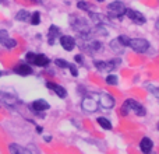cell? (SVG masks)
<instances>
[{
  "instance_id": "obj_1",
  "label": "cell",
  "mask_w": 159,
  "mask_h": 154,
  "mask_svg": "<svg viewBox=\"0 0 159 154\" xmlns=\"http://www.w3.org/2000/svg\"><path fill=\"white\" fill-rule=\"evenodd\" d=\"M129 112L135 113L137 116H145L147 115L145 107H144L141 102L135 101V99H133V98L126 99V101H124V104H123V107H121V115H123V116L129 115Z\"/></svg>"
},
{
  "instance_id": "obj_2",
  "label": "cell",
  "mask_w": 159,
  "mask_h": 154,
  "mask_svg": "<svg viewBox=\"0 0 159 154\" xmlns=\"http://www.w3.org/2000/svg\"><path fill=\"white\" fill-rule=\"evenodd\" d=\"M126 4H124L121 0H115V2L109 3L106 7V11H107V16L110 18H116V20H121L124 16H126Z\"/></svg>"
},
{
  "instance_id": "obj_3",
  "label": "cell",
  "mask_w": 159,
  "mask_h": 154,
  "mask_svg": "<svg viewBox=\"0 0 159 154\" xmlns=\"http://www.w3.org/2000/svg\"><path fill=\"white\" fill-rule=\"evenodd\" d=\"M81 108H82V111H85V112H88V113L96 112L99 108V101H98L96 93H92V94H89V95H85L81 101Z\"/></svg>"
},
{
  "instance_id": "obj_4",
  "label": "cell",
  "mask_w": 159,
  "mask_h": 154,
  "mask_svg": "<svg viewBox=\"0 0 159 154\" xmlns=\"http://www.w3.org/2000/svg\"><path fill=\"white\" fill-rule=\"evenodd\" d=\"M129 48L135 53H145L151 48V44L144 38H130Z\"/></svg>"
},
{
  "instance_id": "obj_5",
  "label": "cell",
  "mask_w": 159,
  "mask_h": 154,
  "mask_svg": "<svg viewBox=\"0 0 159 154\" xmlns=\"http://www.w3.org/2000/svg\"><path fill=\"white\" fill-rule=\"evenodd\" d=\"M120 65V59H112V60H93V66L101 72H112V70L117 69Z\"/></svg>"
},
{
  "instance_id": "obj_6",
  "label": "cell",
  "mask_w": 159,
  "mask_h": 154,
  "mask_svg": "<svg viewBox=\"0 0 159 154\" xmlns=\"http://www.w3.org/2000/svg\"><path fill=\"white\" fill-rule=\"evenodd\" d=\"M98 95V101H99V107L105 108V109H112L116 105V99L113 95L107 93H96Z\"/></svg>"
},
{
  "instance_id": "obj_7",
  "label": "cell",
  "mask_w": 159,
  "mask_h": 154,
  "mask_svg": "<svg viewBox=\"0 0 159 154\" xmlns=\"http://www.w3.org/2000/svg\"><path fill=\"white\" fill-rule=\"evenodd\" d=\"M126 17L130 20V21L135 22V24L138 25H143L147 22V17L144 16L141 11L138 10H134V8H127L126 10Z\"/></svg>"
},
{
  "instance_id": "obj_8",
  "label": "cell",
  "mask_w": 159,
  "mask_h": 154,
  "mask_svg": "<svg viewBox=\"0 0 159 154\" xmlns=\"http://www.w3.org/2000/svg\"><path fill=\"white\" fill-rule=\"evenodd\" d=\"M13 72L16 73V75H18V76H22V77H25V76H31L34 73V69H32V66H31L30 63H27V62H21V63H18L17 66H14L13 67Z\"/></svg>"
},
{
  "instance_id": "obj_9",
  "label": "cell",
  "mask_w": 159,
  "mask_h": 154,
  "mask_svg": "<svg viewBox=\"0 0 159 154\" xmlns=\"http://www.w3.org/2000/svg\"><path fill=\"white\" fill-rule=\"evenodd\" d=\"M45 85H46L49 90H52L53 94H56L59 98H66L67 97V90L63 87V85L57 84V83H53V81H46Z\"/></svg>"
},
{
  "instance_id": "obj_10",
  "label": "cell",
  "mask_w": 159,
  "mask_h": 154,
  "mask_svg": "<svg viewBox=\"0 0 159 154\" xmlns=\"http://www.w3.org/2000/svg\"><path fill=\"white\" fill-rule=\"evenodd\" d=\"M59 42H60V46L67 52H71L75 48V39L71 35H61L59 38Z\"/></svg>"
},
{
  "instance_id": "obj_11",
  "label": "cell",
  "mask_w": 159,
  "mask_h": 154,
  "mask_svg": "<svg viewBox=\"0 0 159 154\" xmlns=\"http://www.w3.org/2000/svg\"><path fill=\"white\" fill-rule=\"evenodd\" d=\"M49 108H50V105L46 99H35L30 105V109L32 112H43V111H48Z\"/></svg>"
},
{
  "instance_id": "obj_12",
  "label": "cell",
  "mask_w": 159,
  "mask_h": 154,
  "mask_svg": "<svg viewBox=\"0 0 159 154\" xmlns=\"http://www.w3.org/2000/svg\"><path fill=\"white\" fill-rule=\"evenodd\" d=\"M138 147H140V152L143 154H151L152 150H154V142L151 140L149 137H143L140 140V144H138Z\"/></svg>"
},
{
  "instance_id": "obj_13",
  "label": "cell",
  "mask_w": 159,
  "mask_h": 154,
  "mask_svg": "<svg viewBox=\"0 0 159 154\" xmlns=\"http://www.w3.org/2000/svg\"><path fill=\"white\" fill-rule=\"evenodd\" d=\"M0 102H3L7 107H16L18 104V98L13 94H7V93H0Z\"/></svg>"
},
{
  "instance_id": "obj_14",
  "label": "cell",
  "mask_w": 159,
  "mask_h": 154,
  "mask_svg": "<svg viewBox=\"0 0 159 154\" xmlns=\"http://www.w3.org/2000/svg\"><path fill=\"white\" fill-rule=\"evenodd\" d=\"M102 42L99 41H95V39H92V41H88L87 44H84V49L87 51L88 53H96L99 52V51H102Z\"/></svg>"
},
{
  "instance_id": "obj_15",
  "label": "cell",
  "mask_w": 159,
  "mask_h": 154,
  "mask_svg": "<svg viewBox=\"0 0 159 154\" xmlns=\"http://www.w3.org/2000/svg\"><path fill=\"white\" fill-rule=\"evenodd\" d=\"M49 63H50V60L46 55H43V53H35L32 65H35V66H38V67H48Z\"/></svg>"
},
{
  "instance_id": "obj_16",
  "label": "cell",
  "mask_w": 159,
  "mask_h": 154,
  "mask_svg": "<svg viewBox=\"0 0 159 154\" xmlns=\"http://www.w3.org/2000/svg\"><path fill=\"white\" fill-rule=\"evenodd\" d=\"M8 152L10 154H31V152L25 147H22L18 143H10L8 144Z\"/></svg>"
},
{
  "instance_id": "obj_17",
  "label": "cell",
  "mask_w": 159,
  "mask_h": 154,
  "mask_svg": "<svg viewBox=\"0 0 159 154\" xmlns=\"http://www.w3.org/2000/svg\"><path fill=\"white\" fill-rule=\"evenodd\" d=\"M59 34H60V28L56 27V25H50L49 32H48V42H49V45L55 44V39L59 36Z\"/></svg>"
},
{
  "instance_id": "obj_18",
  "label": "cell",
  "mask_w": 159,
  "mask_h": 154,
  "mask_svg": "<svg viewBox=\"0 0 159 154\" xmlns=\"http://www.w3.org/2000/svg\"><path fill=\"white\" fill-rule=\"evenodd\" d=\"M0 44L3 45V46L6 48V49H8V51H11V49H14V48L17 46V41L16 39H13V38H10V36H4V38H0Z\"/></svg>"
},
{
  "instance_id": "obj_19",
  "label": "cell",
  "mask_w": 159,
  "mask_h": 154,
  "mask_svg": "<svg viewBox=\"0 0 159 154\" xmlns=\"http://www.w3.org/2000/svg\"><path fill=\"white\" fill-rule=\"evenodd\" d=\"M96 123L105 130H112L113 129L112 122H110L107 118H105V116H98V118H96Z\"/></svg>"
},
{
  "instance_id": "obj_20",
  "label": "cell",
  "mask_w": 159,
  "mask_h": 154,
  "mask_svg": "<svg viewBox=\"0 0 159 154\" xmlns=\"http://www.w3.org/2000/svg\"><path fill=\"white\" fill-rule=\"evenodd\" d=\"M16 20H18V21H28V20H31V13L28 10H20V11H17Z\"/></svg>"
},
{
  "instance_id": "obj_21",
  "label": "cell",
  "mask_w": 159,
  "mask_h": 154,
  "mask_svg": "<svg viewBox=\"0 0 159 154\" xmlns=\"http://www.w3.org/2000/svg\"><path fill=\"white\" fill-rule=\"evenodd\" d=\"M31 24L32 25H39L41 24V13L39 11H34V13H31Z\"/></svg>"
},
{
  "instance_id": "obj_22",
  "label": "cell",
  "mask_w": 159,
  "mask_h": 154,
  "mask_svg": "<svg viewBox=\"0 0 159 154\" xmlns=\"http://www.w3.org/2000/svg\"><path fill=\"white\" fill-rule=\"evenodd\" d=\"M107 85H117L119 84V77L116 75H107L106 79H105Z\"/></svg>"
},
{
  "instance_id": "obj_23",
  "label": "cell",
  "mask_w": 159,
  "mask_h": 154,
  "mask_svg": "<svg viewBox=\"0 0 159 154\" xmlns=\"http://www.w3.org/2000/svg\"><path fill=\"white\" fill-rule=\"evenodd\" d=\"M55 65L57 66V69H69V66H70V63L67 60H64V59H56L55 60Z\"/></svg>"
},
{
  "instance_id": "obj_24",
  "label": "cell",
  "mask_w": 159,
  "mask_h": 154,
  "mask_svg": "<svg viewBox=\"0 0 159 154\" xmlns=\"http://www.w3.org/2000/svg\"><path fill=\"white\" fill-rule=\"evenodd\" d=\"M147 90H148L154 97H157V98L159 99V87H155V85H152V84H148L147 85Z\"/></svg>"
},
{
  "instance_id": "obj_25",
  "label": "cell",
  "mask_w": 159,
  "mask_h": 154,
  "mask_svg": "<svg viewBox=\"0 0 159 154\" xmlns=\"http://www.w3.org/2000/svg\"><path fill=\"white\" fill-rule=\"evenodd\" d=\"M77 7L80 8V10H84V11H88V13H89V7H88L87 2H84V0H78V2H77Z\"/></svg>"
},
{
  "instance_id": "obj_26",
  "label": "cell",
  "mask_w": 159,
  "mask_h": 154,
  "mask_svg": "<svg viewBox=\"0 0 159 154\" xmlns=\"http://www.w3.org/2000/svg\"><path fill=\"white\" fill-rule=\"evenodd\" d=\"M69 70H70V73H71V76H73V77H77V76H78V69H77V66H75V65L70 63Z\"/></svg>"
},
{
  "instance_id": "obj_27",
  "label": "cell",
  "mask_w": 159,
  "mask_h": 154,
  "mask_svg": "<svg viewBox=\"0 0 159 154\" xmlns=\"http://www.w3.org/2000/svg\"><path fill=\"white\" fill-rule=\"evenodd\" d=\"M74 62L78 65H84V56L82 55H75L74 56Z\"/></svg>"
},
{
  "instance_id": "obj_28",
  "label": "cell",
  "mask_w": 159,
  "mask_h": 154,
  "mask_svg": "<svg viewBox=\"0 0 159 154\" xmlns=\"http://www.w3.org/2000/svg\"><path fill=\"white\" fill-rule=\"evenodd\" d=\"M43 140H45V142H50V140H52V136H49V135H48V136H43Z\"/></svg>"
},
{
  "instance_id": "obj_29",
  "label": "cell",
  "mask_w": 159,
  "mask_h": 154,
  "mask_svg": "<svg viewBox=\"0 0 159 154\" xmlns=\"http://www.w3.org/2000/svg\"><path fill=\"white\" fill-rule=\"evenodd\" d=\"M31 2L36 3V4H42V3H43V2H42V0H31Z\"/></svg>"
},
{
  "instance_id": "obj_30",
  "label": "cell",
  "mask_w": 159,
  "mask_h": 154,
  "mask_svg": "<svg viewBox=\"0 0 159 154\" xmlns=\"http://www.w3.org/2000/svg\"><path fill=\"white\" fill-rule=\"evenodd\" d=\"M36 132H38V133H42V128H41V126H36Z\"/></svg>"
},
{
  "instance_id": "obj_31",
  "label": "cell",
  "mask_w": 159,
  "mask_h": 154,
  "mask_svg": "<svg viewBox=\"0 0 159 154\" xmlns=\"http://www.w3.org/2000/svg\"><path fill=\"white\" fill-rule=\"evenodd\" d=\"M157 129L159 130V122H158V123H157Z\"/></svg>"
},
{
  "instance_id": "obj_32",
  "label": "cell",
  "mask_w": 159,
  "mask_h": 154,
  "mask_svg": "<svg viewBox=\"0 0 159 154\" xmlns=\"http://www.w3.org/2000/svg\"><path fill=\"white\" fill-rule=\"evenodd\" d=\"M96 2H105V0H96Z\"/></svg>"
},
{
  "instance_id": "obj_33",
  "label": "cell",
  "mask_w": 159,
  "mask_h": 154,
  "mask_svg": "<svg viewBox=\"0 0 159 154\" xmlns=\"http://www.w3.org/2000/svg\"><path fill=\"white\" fill-rule=\"evenodd\" d=\"M0 76H2V72H0Z\"/></svg>"
}]
</instances>
